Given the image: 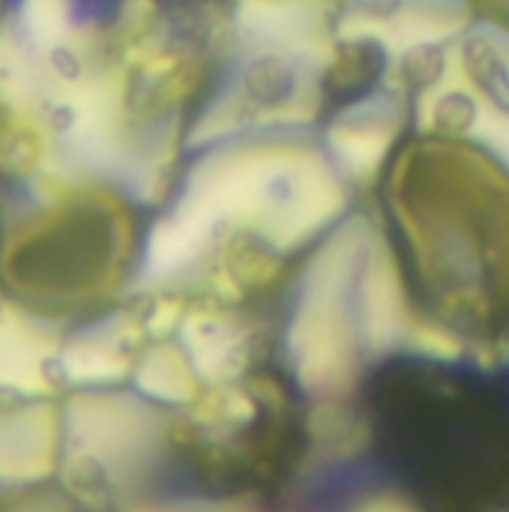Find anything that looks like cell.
<instances>
[{
  "instance_id": "6da1fadb",
  "label": "cell",
  "mask_w": 509,
  "mask_h": 512,
  "mask_svg": "<svg viewBox=\"0 0 509 512\" xmlns=\"http://www.w3.org/2000/svg\"><path fill=\"white\" fill-rule=\"evenodd\" d=\"M366 240L360 225H348L324 243L306 270L288 342L300 378L312 387H333L351 369L357 321L351 315V300Z\"/></svg>"
},
{
  "instance_id": "7a4b0ae2",
  "label": "cell",
  "mask_w": 509,
  "mask_h": 512,
  "mask_svg": "<svg viewBox=\"0 0 509 512\" xmlns=\"http://www.w3.org/2000/svg\"><path fill=\"white\" fill-rule=\"evenodd\" d=\"M345 207V189L315 156L294 153L279 189L261 219L264 240L276 249H297L327 228Z\"/></svg>"
},
{
  "instance_id": "3957f363",
  "label": "cell",
  "mask_w": 509,
  "mask_h": 512,
  "mask_svg": "<svg viewBox=\"0 0 509 512\" xmlns=\"http://www.w3.org/2000/svg\"><path fill=\"white\" fill-rule=\"evenodd\" d=\"M354 318H357L360 339L375 351L396 345L408 327L402 279H399L396 261H393L390 249L378 240H366V249H363V258L357 267Z\"/></svg>"
},
{
  "instance_id": "277c9868",
  "label": "cell",
  "mask_w": 509,
  "mask_h": 512,
  "mask_svg": "<svg viewBox=\"0 0 509 512\" xmlns=\"http://www.w3.org/2000/svg\"><path fill=\"white\" fill-rule=\"evenodd\" d=\"M213 228L204 225L195 213L177 204L174 213L159 219L147 237L144 249V276L147 279H168L186 270L210 243Z\"/></svg>"
},
{
  "instance_id": "5b68a950",
  "label": "cell",
  "mask_w": 509,
  "mask_h": 512,
  "mask_svg": "<svg viewBox=\"0 0 509 512\" xmlns=\"http://www.w3.org/2000/svg\"><path fill=\"white\" fill-rule=\"evenodd\" d=\"M393 135H396V123L387 114L360 111V114H348L330 129V150L342 171H348L357 180H366L381 168L393 144Z\"/></svg>"
},
{
  "instance_id": "8992f818",
  "label": "cell",
  "mask_w": 509,
  "mask_h": 512,
  "mask_svg": "<svg viewBox=\"0 0 509 512\" xmlns=\"http://www.w3.org/2000/svg\"><path fill=\"white\" fill-rule=\"evenodd\" d=\"M240 24L276 45L288 48H315L318 12L306 0H243Z\"/></svg>"
},
{
  "instance_id": "52a82bcc",
  "label": "cell",
  "mask_w": 509,
  "mask_h": 512,
  "mask_svg": "<svg viewBox=\"0 0 509 512\" xmlns=\"http://www.w3.org/2000/svg\"><path fill=\"white\" fill-rule=\"evenodd\" d=\"M0 387L24 393L42 387L39 336L18 318H0Z\"/></svg>"
},
{
  "instance_id": "ba28073f",
  "label": "cell",
  "mask_w": 509,
  "mask_h": 512,
  "mask_svg": "<svg viewBox=\"0 0 509 512\" xmlns=\"http://www.w3.org/2000/svg\"><path fill=\"white\" fill-rule=\"evenodd\" d=\"M183 339L192 354V363L207 375L225 372L240 345L234 327L222 324L219 318H195V315L183 324Z\"/></svg>"
},
{
  "instance_id": "9c48e42d",
  "label": "cell",
  "mask_w": 509,
  "mask_h": 512,
  "mask_svg": "<svg viewBox=\"0 0 509 512\" xmlns=\"http://www.w3.org/2000/svg\"><path fill=\"white\" fill-rule=\"evenodd\" d=\"M0 93L12 105H30L42 93L39 66L15 36L0 39Z\"/></svg>"
},
{
  "instance_id": "30bf717a",
  "label": "cell",
  "mask_w": 509,
  "mask_h": 512,
  "mask_svg": "<svg viewBox=\"0 0 509 512\" xmlns=\"http://www.w3.org/2000/svg\"><path fill=\"white\" fill-rule=\"evenodd\" d=\"M21 27H24V39L33 48H57L66 42L72 30L69 3L66 0H24Z\"/></svg>"
},
{
  "instance_id": "8fae6325",
  "label": "cell",
  "mask_w": 509,
  "mask_h": 512,
  "mask_svg": "<svg viewBox=\"0 0 509 512\" xmlns=\"http://www.w3.org/2000/svg\"><path fill=\"white\" fill-rule=\"evenodd\" d=\"M138 384L147 393H153L159 399H171V402H180L192 393L189 372H186L183 360L168 348H159L144 360V366L138 372Z\"/></svg>"
},
{
  "instance_id": "7c38bea8",
  "label": "cell",
  "mask_w": 509,
  "mask_h": 512,
  "mask_svg": "<svg viewBox=\"0 0 509 512\" xmlns=\"http://www.w3.org/2000/svg\"><path fill=\"white\" fill-rule=\"evenodd\" d=\"M66 372H69V378L84 381V384H105L120 375V360L108 348L84 345V348H72L66 354Z\"/></svg>"
},
{
  "instance_id": "4fadbf2b",
  "label": "cell",
  "mask_w": 509,
  "mask_h": 512,
  "mask_svg": "<svg viewBox=\"0 0 509 512\" xmlns=\"http://www.w3.org/2000/svg\"><path fill=\"white\" fill-rule=\"evenodd\" d=\"M363 512H411L408 507L396 504V501H378V504H369Z\"/></svg>"
}]
</instances>
